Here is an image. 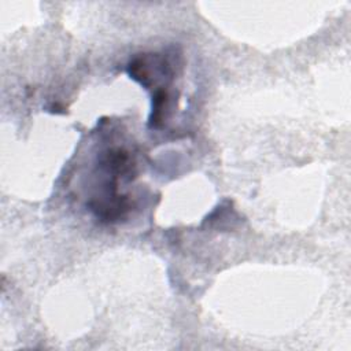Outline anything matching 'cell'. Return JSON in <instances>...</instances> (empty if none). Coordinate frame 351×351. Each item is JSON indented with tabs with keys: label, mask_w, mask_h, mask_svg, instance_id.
I'll use <instances>...</instances> for the list:
<instances>
[{
	"label": "cell",
	"mask_w": 351,
	"mask_h": 351,
	"mask_svg": "<svg viewBox=\"0 0 351 351\" xmlns=\"http://www.w3.org/2000/svg\"><path fill=\"white\" fill-rule=\"evenodd\" d=\"M89 207L101 221L117 222L128 214L130 202L126 196L115 195V191H112L107 199L90 202Z\"/></svg>",
	"instance_id": "6da1fadb"
}]
</instances>
